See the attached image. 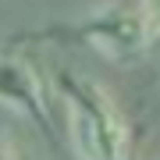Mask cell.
Masks as SVG:
<instances>
[{
	"instance_id": "6da1fadb",
	"label": "cell",
	"mask_w": 160,
	"mask_h": 160,
	"mask_svg": "<svg viewBox=\"0 0 160 160\" xmlns=\"http://www.w3.org/2000/svg\"><path fill=\"white\" fill-rule=\"evenodd\" d=\"M61 96L71 114V139L82 160H128V128L96 82L61 75Z\"/></svg>"
},
{
	"instance_id": "7a4b0ae2",
	"label": "cell",
	"mask_w": 160,
	"mask_h": 160,
	"mask_svg": "<svg viewBox=\"0 0 160 160\" xmlns=\"http://www.w3.org/2000/svg\"><path fill=\"white\" fill-rule=\"evenodd\" d=\"M78 36L110 61H132L153 46V25L142 0H114L78 25Z\"/></svg>"
},
{
	"instance_id": "3957f363",
	"label": "cell",
	"mask_w": 160,
	"mask_h": 160,
	"mask_svg": "<svg viewBox=\"0 0 160 160\" xmlns=\"http://www.w3.org/2000/svg\"><path fill=\"white\" fill-rule=\"evenodd\" d=\"M0 103L14 107L18 114L32 118L39 132H50V110H46V92L32 64L4 57L0 61Z\"/></svg>"
},
{
	"instance_id": "5b68a950",
	"label": "cell",
	"mask_w": 160,
	"mask_h": 160,
	"mask_svg": "<svg viewBox=\"0 0 160 160\" xmlns=\"http://www.w3.org/2000/svg\"><path fill=\"white\" fill-rule=\"evenodd\" d=\"M0 160H18V149H14L11 142H7L4 135H0Z\"/></svg>"
},
{
	"instance_id": "277c9868",
	"label": "cell",
	"mask_w": 160,
	"mask_h": 160,
	"mask_svg": "<svg viewBox=\"0 0 160 160\" xmlns=\"http://www.w3.org/2000/svg\"><path fill=\"white\" fill-rule=\"evenodd\" d=\"M146 14H149V25H153V46H160V0H142Z\"/></svg>"
}]
</instances>
